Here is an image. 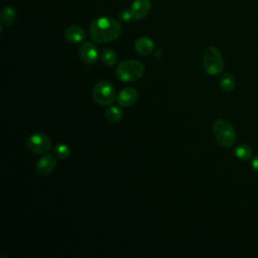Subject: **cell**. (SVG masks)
Segmentation results:
<instances>
[{"mask_svg":"<svg viewBox=\"0 0 258 258\" xmlns=\"http://www.w3.org/2000/svg\"><path fill=\"white\" fill-rule=\"evenodd\" d=\"M122 33L120 22L111 17H100L95 19L89 28L92 40L97 43H108L116 40Z\"/></svg>","mask_w":258,"mask_h":258,"instance_id":"obj_1","label":"cell"},{"mask_svg":"<svg viewBox=\"0 0 258 258\" xmlns=\"http://www.w3.org/2000/svg\"><path fill=\"white\" fill-rule=\"evenodd\" d=\"M212 130L217 142L223 147H231L236 142V131L234 127L224 119L213 122Z\"/></svg>","mask_w":258,"mask_h":258,"instance_id":"obj_2","label":"cell"},{"mask_svg":"<svg viewBox=\"0 0 258 258\" xmlns=\"http://www.w3.org/2000/svg\"><path fill=\"white\" fill-rule=\"evenodd\" d=\"M144 66L138 60H124L116 68V76L125 83H132L139 80L144 75Z\"/></svg>","mask_w":258,"mask_h":258,"instance_id":"obj_3","label":"cell"},{"mask_svg":"<svg viewBox=\"0 0 258 258\" xmlns=\"http://www.w3.org/2000/svg\"><path fill=\"white\" fill-rule=\"evenodd\" d=\"M203 66L210 76L219 75L224 69V59L220 50L215 46H207L203 51Z\"/></svg>","mask_w":258,"mask_h":258,"instance_id":"obj_4","label":"cell"},{"mask_svg":"<svg viewBox=\"0 0 258 258\" xmlns=\"http://www.w3.org/2000/svg\"><path fill=\"white\" fill-rule=\"evenodd\" d=\"M115 88L107 80L97 83L92 91L93 100L100 106H110L115 100Z\"/></svg>","mask_w":258,"mask_h":258,"instance_id":"obj_5","label":"cell"},{"mask_svg":"<svg viewBox=\"0 0 258 258\" xmlns=\"http://www.w3.org/2000/svg\"><path fill=\"white\" fill-rule=\"evenodd\" d=\"M52 142L48 135L40 132L32 133L26 140V147L29 151L36 154H43L51 149Z\"/></svg>","mask_w":258,"mask_h":258,"instance_id":"obj_6","label":"cell"},{"mask_svg":"<svg viewBox=\"0 0 258 258\" xmlns=\"http://www.w3.org/2000/svg\"><path fill=\"white\" fill-rule=\"evenodd\" d=\"M78 54L80 59L85 63V64H94L99 56L98 49L96 45L92 42H84L81 44L78 50Z\"/></svg>","mask_w":258,"mask_h":258,"instance_id":"obj_7","label":"cell"},{"mask_svg":"<svg viewBox=\"0 0 258 258\" xmlns=\"http://www.w3.org/2000/svg\"><path fill=\"white\" fill-rule=\"evenodd\" d=\"M56 167V159L51 154L41 156L35 165V172L39 176L49 175Z\"/></svg>","mask_w":258,"mask_h":258,"instance_id":"obj_8","label":"cell"},{"mask_svg":"<svg viewBox=\"0 0 258 258\" xmlns=\"http://www.w3.org/2000/svg\"><path fill=\"white\" fill-rule=\"evenodd\" d=\"M151 9L150 0H134L129 8L132 19L140 20L148 15Z\"/></svg>","mask_w":258,"mask_h":258,"instance_id":"obj_9","label":"cell"},{"mask_svg":"<svg viewBox=\"0 0 258 258\" xmlns=\"http://www.w3.org/2000/svg\"><path fill=\"white\" fill-rule=\"evenodd\" d=\"M137 100L138 92L133 87H126L122 89L117 96V102L122 107H130L134 105Z\"/></svg>","mask_w":258,"mask_h":258,"instance_id":"obj_10","label":"cell"},{"mask_svg":"<svg viewBox=\"0 0 258 258\" xmlns=\"http://www.w3.org/2000/svg\"><path fill=\"white\" fill-rule=\"evenodd\" d=\"M86 31L79 25H71L64 31V37L70 43H81L86 38Z\"/></svg>","mask_w":258,"mask_h":258,"instance_id":"obj_11","label":"cell"},{"mask_svg":"<svg viewBox=\"0 0 258 258\" xmlns=\"http://www.w3.org/2000/svg\"><path fill=\"white\" fill-rule=\"evenodd\" d=\"M135 51L140 55H149L154 50V42L146 36H141L136 39L134 43Z\"/></svg>","mask_w":258,"mask_h":258,"instance_id":"obj_12","label":"cell"},{"mask_svg":"<svg viewBox=\"0 0 258 258\" xmlns=\"http://www.w3.org/2000/svg\"><path fill=\"white\" fill-rule=\"evenodd\" d=\"M234 153L237 158L241 160H248L253 155V149L249 144L241 143L235 147Z\"/></svg>","mask_w":258,"mask_h":258,"instance_id":"obj_13","label":"cell"},{"mask_svg":"<svg viewBox=\"0 0 258 258\" xmlns=\"http://www.w3.org/2000/svg\"><path fill=\"white\" fill-rule=\"evenodd\" d=\"M118 59L117 53L115 52V50H113L110 47L104 48L101 52V61L103 64L107 66V67H113L114 64H116Z\"/></svg>","mask_w":258,"mask_h":258,"instance_id":"obj_14","label":"cell"},{"mask_svg":"<svg viewBox=\"0 0 258 258\" xmlns=\"http://www.w3.org/2000/svg\"><path fill=\"white\" fill-rule=\"evenodd\" d=\"M236 86V80L231 73H225L220 79V87L224 92H231Z\"/></svg>","mask_w":258,"mask_h":258,"instance_id":"obj_15","label":"cell"},{"mask_svg":"<svg viewBox=\"0 0 258 258\" xmlns=\"http://www.w3.org/2000/svg\"><path fill=\"white\" fill-rule=\"evenodd\" d=\"M106 119L111 123H118L123 119V111L118 106H110L106 113Z\"/></svg>","mask_w":258,"mask_h":258,"instance_id":"obj_16","label":"cell"},{"mask_svg":"<svg viewBox=\"0 0 258 258\" xmlns=\"http://www.w3.org/2000/svg\"><path fill=\"white\" fill-rule=\"evenodd\" d=\"M15 11L12 7L6 6L1 12V23L6 26H11L15 20Z\"/></svg>","mask_w":258,"mask_h":258,"instance_id":"obj_17","label":"cell"},{"mask_svg":"<svg viewBox=\"0 0 258 258\" xmlns=\"http://www.w3.org/2000/svg\"><path fill=\"white\" fill-rule=\"evenodd\" d=\"M54 155L59 159H66L71 154V148L64 143H58L53 147Z\"/></svg>","mask_w":258,"mask_h":258,"instance_id":"obj_18","label":"cell"},{"mask_svg":"<svg viewBox=\"0 0 258 258\" xmlns=\"http://www.w3.org/2000/svg\"><path fill=\"white\" fill-rule=\"evenodd\" d=\"M120 17H121V19L124 20V21H128V20H130V19L132 18L129 9H128V10H123V11L120 13Z\"/></svg>","mask_w":258,"mask_h":258,"instance_id":"obj_19","label":"cell"},{"mask_svg":"<svg viewBox=\"0 0 258 258\" xmlns=\"http://www.w3.org/2000/svg\"><path fill=\"white\" fill-rule=\"evenodd\" d=\"M251 165H252V167H253L256 171H258V154H256V155L252 158Z\"/></svg>","mask_w":258,"mask_h":258,"instance_id":"obj_20","label":"cell"}]
</instances>
